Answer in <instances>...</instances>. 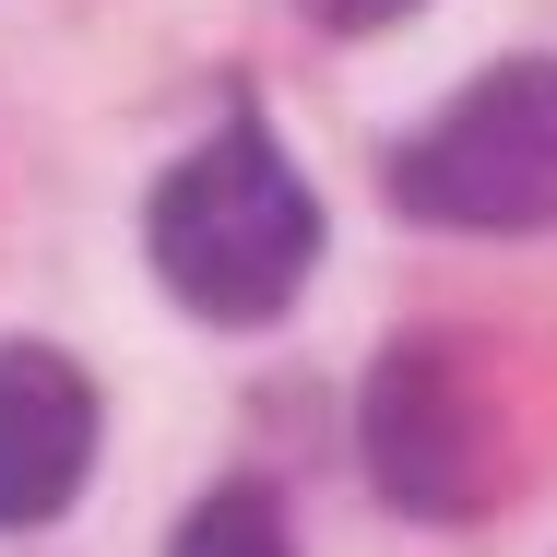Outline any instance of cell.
Here are the masks:
<instances>
[{
    "label": "cell",
    "instance_id": "obj_3",
    "mask_svg": "<svg viewBox=\"0 0 557 557\" xmlns=\"http://www.w3.org/2000/svg\"><path fill=\"white\" fill-rule=\"evenodd\" d=\"M356 450H368L380 498L416 510V522H462V510L498 498V416H486V392L450 344H392L368 368Z\"/></svg>",
    "mask_w": 557,
    "mask_h": 557
},
{
    "label": "cell",
    "instance_id": "obj_4",
    "mask_svg": "<svg viewBox=\"0 0 557 557\" xmlns=\"http://www.w3.org/2000/svg\"><path fill=\"white\" fill-rule=\"evenodd\" d=\"M84 462H96V380L60 344H0V534L60 522Z\"/></svg>",
    "mask_w": 557,
    "mask_h": 557
},
{
    "label": "cell",
    "instance_id": "obj_6",
    "mask_svg": "<svg viewBox=\"0 0 557 557\" xmlns=\"http://www.w3.org/2000/svg\"><path fill=\"white\" fill-rule=\"evenodd\" d=\"M416 0H309V24H333V36H368V24H404Z\"/></svg>",
    "mask_w": 557,
    "mask_h": 557
},
{
    "label": "cell",
    "instance_id": "obj_5",
    "mask_svg": "<svg viewBox=\"0 0 557 557\" xmlns=\"http://www.w3.org/2000/svg\"><path fill=\"white\" fill-rule=\"evenodd\" d=\"M166 557H297V534H285L273 486H214V498L166 534Z\"/></svg>",
    "mask_w": 557,
    "mask_h": 557
},
{
    "label": "cell",
    "instance_id": "obj_2",
    "mask_svg": "<svg viewBox=\"0 0 557 557\" xmlns=\"http://www.w3.org/2000/svg\"><path fill=\"white\" fill-rule=\"evenodd\" d=\"M392 202L416 225H474V237L557 225V60H498L486 84H462L392 154Z\"/></svg>",
    "mask_w": 557,
    "mask_h": 557
},
{
    "label": "cell",
    "instance_id": "obj_1",
    "mask_svg": "<svg viewBox=\"0 0 557 557\" xmlns=\"http://www.w3.org/2000/svg\"><path fill=\"white\" fill-rule=\"evenodd\" d=\"M143 249H154V273H166L178 309H202V321H273V309H297L309 261H321V202H309L297 154L261 119H225L190 166L154 178Z\"/></svg>",
    "mask_w": 557,
    "mask_h": 557
}]
</instances>
